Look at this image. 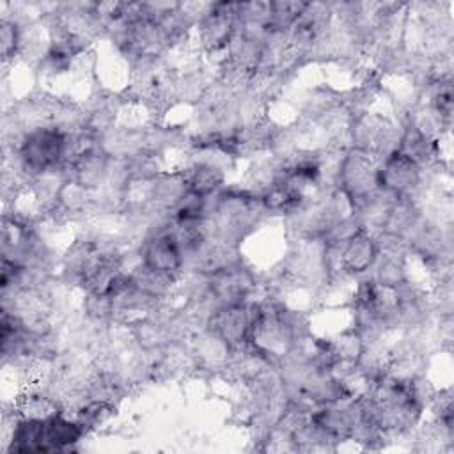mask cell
Returning a JSON list of instances; mask_svg holds the SVG:
<instances>
[{
	"label": "cell",
	"mask_w": 454,
	"mask_h": 454,
	"mask_svg": "<svg viewBox=\"0 0 454 454\" xmlns=\"http://www.w3.org/2000/svg\"><path fill=\"white\" fill-rule=\"evenodd\" d=\"M18 161L28 176L37 177L57 170L69 156V133L57 124L28 129L16 149Z\"/></svg>",
	"instance_id": "6da1fadb"
},
{
	"label": "cell",
	"mask_w": 454,
	"mask_h": 454,
	"mask_svg": "<svg viewBox=\"0 0 454 454\" xmlns=\"http://www.w3.org/2000/svg\"><path fill=\"white\" fill-rule=\"evenodd\" d=\"M378 165L372 161V154L353 149L346 153L339 165L340 192L351 202L353 211L380 192L376 183Z\"/></svg>",
	"instance_id": "7a4b0ae2"
},
{
	"label": "cell",
	"mask_w": 454,
	"mask_h": 454,
	"mask_svg": "<svg viewBox=\"0 0 454 454\" xmlns=\"http://www.w3.org/2000/svg\"><path fill=\"white\" fill-rule=\"evenodd\" d=\"M422 179L420 167L399 151L383 156L376 168L378 188L395 199H410Z\"/></svg>",
	"instance_id": "3957f363"
},
{
	"label": "cell",
	"mask_w": 454,
	"mask_h": 454,
	"mask_svg": "<svg viewBox=\"0 0 454 454\" xmlns=\"http://www.w3.org/2000/svg\"><path fill=\"white\" fill-rule=\"evenodd\" d=\"M206 277L207 296H211V300L215 301V309L243 303L255 289L254 275L250 273V270L241 266L239 261L227 264Z\"/></svg>",
	"instance_id": "277c9868"
},
{
	"label": "cell",
	"mask_w": 454,
	"mask_h": 454,
	"mask_svg": "<svg viewBox=\"0 0 454 454\" xmlns=\"http://www.w3.org/2000/svg\"><path fill=\"white\" fill-rule=\"evenodd\" d=\"M184 262V252L168 227L151 234L142 245L140 264L156 273L176 278Z\"/></svg>",
	"instance_id": "5b68a950"
},
{
	"label": "cell",
	"mask_w": 454,
	"mask_h": 454,
	"mask_svg": "<svg viewBox=\"0 0 454 454\" xmlns=\"http://www.w3.org/2000/svg\"><path fill=\"white\" fill-rule=\"evenodd\" d=\"M337 247L340 271L344 275H362L372 270L380 255L378 239L367 232V229H358L351 238Z\"/></svg>",
	"instance_id": "8992f818"
},
{
	"label": "cell",
	"mask_w": 454,
	"mask_h": 454,
	"mask_svg": "<svg viewBox=\"0 0 454 454\" xmlns=\"http://www.w3.org/2000/svg\"><path fill=\"white\" fill-rule=\"evenodd\" d=\"M183 174L186 181V190L200 197H211L223 183V172L220 170V167L207 161H197Z\"/></svg>",
	"instance_id": "52a82bcc"
},
{
	"label": "cell",
	"mask_w": 454,
	"mask_h": 454,
	"mask_svg": "<svg viewBox=\"0 0 454 454\" xmlns=\"http://www.w3.org/2000/svg\"><path fill=\"white\" fill-rule=\"evenodd\" d=\"M23 41V32H21V27L16 20H11V18H2V23H0V43H2V57L4 60H9L12 59L18 50L21 48V43Z\"/></svg>",
	"instance_id": "ba28073f"
}]
</instances>
